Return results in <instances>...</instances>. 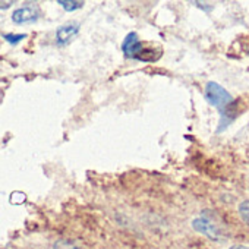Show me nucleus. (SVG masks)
I'll use <instances>...</instances> for the list:
<instances>
[{
    "label": "nucleus",
    "instance_id": "nucleus-11",
    "mask_svg": "<svg viewBox=\"0 0 249 249\" xmlns=\"http://www.w3.org/2000/svg\"><path fill=\"white\" fill-rule=\"evenodd\" d=\"M229 249H249V248L248 246H243V245H233Z\"/></svg>",
    "mask_w": 249,
    "mask_h": 249
},
{
    "label": "nucleus",
    "instance_id": "nucleus-7",
    "mask_svg": "<svg viewBox=\"0 0 249 249\" xmlns=\"http://www.w3.org/2000/svg\"><path fill=\"white\" fill-rule=\"evenodd\" d=\"M239 215H240V218L249 226V199H248V201H243V202L239 205Z\"/></svg>",
    "mask_w": 249,
    "mask_h": 249
},
{
    "label": "nucleus",
    "instance_id": "nucleus-8",
    "mask_svg": "<svg viewBox=\"0 0 249 249\" xmlns=\"http://www.w3.org/2000/svg\"><path fill=\"white\" fill-rule=\"evenodd\" d=\"M53 249H82L81 246H78L76 243L71 242V240H57L53 246Z\"/></svg>",
    "mask_w": 249,
    "mask_h": 249
},
{
    "label": "nucleus",
    "instance_id": "nucleus-1",
    "mask_svg": "<svg viewBox=\"0 0 249 249\" xmlns=\"http://www.w3.org/2000/svg\"><path fill=\"white\" fill-rule=\"evenodd\" d=\"M205 100L213 107H215L220 114L227 110V107L233 103V97L230 95V92L217 82H208L205 85Z\"/></svg>",
    "mask_w": 249,
    "mask_h": 249
},
{
    "label": "nucleus",
    "instance_id": "nucleus-6",
    "mask_svg": "<svg viewBox=\"0 0 249 249\" xmlns=\"http://www.w3.org/2000/svg\"><path fill=\"white\" fill-rule=\"evenodd\" d=\"M57 5L59 6H62L66 12H72V11H78V9H81V8H84V2H68V0H59L57 2Z\"/></svg>",
    "mask_w": 249,
    "mask_h": 249
},
{
    "label": "nucleus",
    "instance_id": "nucleus-9",
    "mask_svg": "<svg viewBox=\"0 0 249 249\" xmlns=\"http://www.w3.org/2000/svg\"><path fill=\"white\" fill-rule=\"evenodd\" d=\"M27 36L25 34H14V33H11V34H5L3 36V38L9 43V44H18V43H21L24 38H25Z\"/></svg>",
    "mask_w": 249,
    "mask_h": 249
},
{
    "label": "nucleus",
    "instance_id": "nucleus-10",
    "mask_svg": "<svg viewBox=\"0 0 249 249\" xmlns=\"http://www.w3.org/2000/svg\"><path fill=\"white\" fill-rule=\"evenodd\" d=\"M11 6H14V2H0V9H3V11Z\"/></svg>",
    "mask_w": 249,
    "mask_h": 249
},
{
    "label": "nucleus",
    "instance_id": "nucleus-4",
    "mask_svg": "<svg viewBox=\"0 0 249 249\" xmlns=\"http://www.w3.org/2000/svg\"><path fill=\"white\" fill-rule=\"evenodd\" d=\"M79 28L81 25L78 22H69L59 27L56 31V43L59 46H68L69 43H72V40H75L79 33Z\"/></svg>",
    "mask_w": 249,
    "mask_h": 249
},
{
    "label": "nucleus",
    "instance_id": "nucleus-2",
    "mask_svg": "<svg viewBox=\"0 0 249 249\" xmlns=\"http://www.w3.org/2000/svg\"><path fill=\"white\" fill-rule=\"evenodd\" d=\"M192 227H194L198 233L207 236V237L211 239V240H221L223 236H224V234H223V230H221L210 217L201 215V217L194 218V220H192Z\"/></svg>",
    "mask_w": 249,
    "mask_h": 249
},
{
    "label": "nucleus",
    "instance_id": "nucleus-12",
    "mask_svg": "<svg viewBox=\"0 0 249 249\" xmlns=\"http://www.w3.org/2000/svg\"><path fill=\"white\" fill-rule=\"evenodd\" d=\"M245 52H246V53H248V54H249V43H248V44H246V47H245Z\"/></svg>",
    "mask_w": 249,
    "mask_h": 249
},
{
    "label": "nucleus",
    "instance_id": "nucleus-3",
    "mask_svg": "<svg viewBox=\"0 0 249 249\" xmlns=\"http://www.w3.org/2000/svg\"><path fill=\"white\" fill-rule=\"evenodd\" d=\"M41 12L38 9V6L34 5H25L17 11H14L12 14V21L17 25H28V24H34L40 19Z\"/></svg>",
    "mask_w": 249,
    "mask_h": 249
},
{
    "label": "nucleus",
    "instance_id": "nucleus-5",
    "mask_svg": "<svg viewBox=\"0 0 249 249\" xmlns=\"http://www.w3.org/2000/svg\"><path fill=\"white\" fill-rule=\"evenodd\" d=\"M142 49H144V44L138 38L137 33L128 34L126 38H124V41H123V44H122V50H123L124 56L131 57V59H137Z\"/></svg>",
    "mask_w": 249,
    "mask_h": 249
}]
</instances>
